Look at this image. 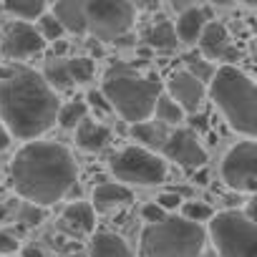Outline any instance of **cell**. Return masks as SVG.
<instances>
[{
  "mask_svg": "<svg viewBox=\"0 0 257 257\" xmlns=\"http://www.w3.org/2000/svg\"><path fill=\"white\" fill-rule=\"evenodd\" d=\"M0 13H3V0H0Z\"/></svg>",
  "mask_w": 257,
  "mask_h": 257,
  "instance_id": "ee69618b",
  "label": "cell"
},
{
  "mask_svg": "<svg viewBox=\"0 0 257 257\" xmlns=\"http://www.w3.org/2000/svg\"><path fill=\"white\" fill-rule=\"evenodd\" d=\"M63 219L76 232H93L96 227V212L88 202H71L63 212Z\"/></svg>",
  "mask_w": 257,
  "mask_h": 257,
  "instance_id": "d6986e66",
  "label": "cell"
},
{
  "mask_svg": "<svg viewBox=\"0 0 257 257\" xmlns=\"http://www.w3.org/2000/svg\"><path fill=\"white\" fill-rule=\"evenodd\" d=\"M111 172L118 182L126 184H159L167 177V164L152 149L144 147H126L111 159Z\"/></svg>",
  "mask_w": 257,
  "mask_h": 257,
  "instance_id": "ba28073f",
  "label": "cell"
},
{
  "mask_svg": "<svg viewBox=\"0 0 257 257\" xmlns=\"http://www.w3.org/2000/svg\"><path fill=\"white\" fill-rule=\"evenodd\" d=\"M8 144H11V134H8V128L0 123V154L8 149Z\"/></svg>",
  "mask_w": 257,
  "mask_h": 257,
  "instance_id": "d590c367",
  "label": "cell"
},
{
  "mask_svg": "<svg viewBox=\"0 0 257 257\" xmlns=\"http://www.w3.org/2000/svg\"><path fill=\"white\" fill-rule=\"evenodd\" d=\"M132 8H142V11H152V8H157L159 6V0H126Z\"/></svg>",
  "mask_w": 257,
  "mask_h": 257,
  "instance_id": "e575fe53",
  "label": "cell"
},
{
  "mask_svg": "<svg viewBox=\"0 0 257 257\" xmlns=\"http://www.w3.org/2000/svg\"><path fill=\"white\" fill-rule=\"evenodd\" d=\"M66 51H68V43L66 41H53V56H66Z\"/></svg>",
  "mask_w": 257,
  "mask_h": 257,
  "instance_id": "74e56055",
  "label": "cell"
},
{
  "mask_svg": "<svg viewBox=\"0 0 257 257\" xmlns=\"http://www.w3.org/2000/svg\"><path fill=\"white\" fill-rule=\"evenodd\" d=\"M162 152L169 162H177L184 169H202L207 164V152L199 144L197 134L189 128H177V132L167 134Z\"/></svg>",
  "mask_w": 257,
  "mask_h": 257,
  "instance_id": "30bf717a",
  "label": "cell"
},
{
  "mask_svg": "<svg viewBox=\"0 0 257 257\" xmlns=\"http://www.w3.org/2000/svg\"><path fill=\"white\" fill-rule=\"evenodd\" d=\"M207 229L184 217H164L142 232L144 257H199L204 252Z\"/></svg>",
  "mask_w": 257,
  "mask_h": 257,
  "instance_id": "5b68a950",
  "label": "cell"
},
{
  "mask_svg": "<svg viewBox=\"0 0 257 257\" xmlns=\"http://www.w3.org/2000/svg\"><path fill=\"white\" fill-rule=\"evenodd\" d=\"M108 142H111V132L103 123L91 121L88 116L81 118V123L76 126V144L83 152H101L108 147Z\"/></svg>",
  "mask_w": 257,
  "mask_h": 257,
  "instance_id": "5bb4252c",
  "label": "cell"
},
{
  "mask_svg": "<svg viewBox=\"0 0 257 257\" xmlns=\"http://www.w3.org/2000/svg\"><path fill=\"white\" fill-rule=\"evenodd\" d=\"M134 199L132 189L123 187V184H116V182H103L93 189V212H108L113 207H121V204H128Z\"/></svg>",
  "mask_w": 257,
  "mask_h": 257,
  "instance_id": "2e32d148",
  "label": "cell"
},
{
  "mask_svg": "<svg viewBox=\"0 0 257 257\" xmlns=\"http://www.w3.org/2000/svg\"><path fill=\"white\" fill-rule=\"evenodd\" d=\"M41 222H43V209H41L38 204H28V207H23V212H21V224L33 227V224H41Z\"/></svg>",
  "mask_w": 257,
  "mask_h": 257,
  "instance_id": "4dcf8cb0",
  "label": "cell"
},
{
  "mask_svg": "<svg viewBox=\"0 0 257 257\" xmlns=\"http://www.w3.org/2000/svg\"><path fill=\"white\" fill-rule=\"evenodd\" d=\"M144 43L149 48H154V51H172V48H177L179 41H177L174 26L167 23V21H162V23H157L154 28H149L144 33Z\"/></svg>",
  "mask_w": 257,
  "mask_h": 257,
  "instance_id": "44dd1931",
  "label": "cell"
},
{
  "mask_svg": "<svg viewBox=\"0 0 257 257\" xmlns=\"http://www.w3.org/2000/svg\"><path fill=\"white\" fill-rule=\"evenodd\" d=\"M199 257H217V252L214 254H199Z\"/></svg>",
  "mask_w": 257,
  "mask_h": 257,
  "instance_id": "7bdbcfd3",
  "label": "cell"
},
{
  "mask_svg": "<svg viewBox=\"0 0 257 257\" xmlns=\"http://www.w3.org/2000/svg\"><path fill=\"white\" fill-rule=\"evenodd\" d=\"M169 3H172V8H174L177 13H184L187 8H194L192 0H169Z\"/></svg>",
  "mask_w": 257,
  "mask_h": 257,
  "instance_id": "8d00e7d4",
  "label": "cell"
},
{
  "mask_svg": "<svg viewBox=\"0 0 257 257\" xmlns=\"http://www.w3.org/2000/svg\"><path fill=\"white\" fill-rule=\"evenodd\" d=\"M68 71H71L73 83H86V81H91V78H93L96 66H93V61H91V58L81 56V58H68Z\"/></svg>",
  "mask_w": 257,
  "mask_h": 257,
  "instance_id": "484cf974",
  "label": "cell"
},
{
  "mask_svg": "<svg viewBox=\"0 0 257 257\" xmlns=\"http://www.w3.org/2000/svg\"><path fill=\"white\" fill-rule=\"evenodd\" d=\"M3 11H8L18 18L33 21L46 13V0H3Z\"/></svg>",
  "mask_w": 257,
  "mask_h": 257,
  "instance_id": "603a6c76",
  "label": "cell"
},
{
  "mask_svg": "<svg viewBox=\"0 0 257 257\" xmlns=\"http://www.w3.org/2000/svg\"><path fill=\"white\" fill-rule=\"evenodd\" d=\"M142 217L152 224V222H159V219H164L167 217V212L157 204V202H149V204H144V209H142Z\"/></svg>",
  "mask_w": 257,
  "mask_h": 257,
  "instance_id": "836d02e7",
  "label": "cell"
},
{
  "mask_svg": "<svg viewBox=\"0 0 257 257\" xmlns=\"http://www.w3.org/2000/svg\"><path fill=\"white\" fill-rule=\"evenodd\" d=\"M154 113H157V118H159L162 123H182V121H184V111H182L169 96H164V93L157 98Z\"/></svg>",
  "mask_w": 257,
  "mask_h": 257,
  "instance_id": "d4e9b609",
  "label": "cell"
},
{
  "mask_svg": "<svg viewBox=\"0 0 257 257\" xmlns=\"http://www.w3.org/2000/svg\"><path fill=\"white\" fill-rule=\"evenodd\" d=\"M91 257H132V249L123 242V237H118L116 232H96L91 237V247H88Z\"/></svg>",
  "mask_w": 257,
  "mask_h": 257,
  "instance_id": "ac0fdd59",
  "label": "cell"
},
{
  "mask_svg": "<svg viewBox=\"0 0 257 257\" xmlns=\"http://www.w3.org/2000/svg\"><path fill=\"white\" fill-rule=\"evenodd\" d=\"M23 257H43V252L38 247H26L23 249Z\"/></svg>",
  "mask_w": 257,
  "mask_h": 257,
  "instance_id": "f35d334b",
  "label": "cell"
},
{
  "mask_svg": "<svg viewBox=\"0 0 257 257\" xmlns=\"http://www.w3.org/2000/svg\"><path fill=\"white\" fill-rule=\"evenodd\" d=\"M209 23V16L207 11L202 8H187L184 13H179L177 18V26H174V33H177V41L179 43H197L202 28Z\"/></svg>",
  "mask_w": 257,
  "mask_h": 257,
  "instance_id": "e0dca14e",
  "label": "cell"
},
{
  "mask_svg": "<svg viewBox=\"0 0 257 257\" xmlns=\"http://www.w3.org/2000/svg\"><path fill=\"white\" fill-rule=\"evenodd\" d=\"M18 249H21L18 237H16L13 232H8V229H0V254L8 257V254H13V252H18Z\"/></svg>",
  "mask_w": 257,
  "mask_h": 257,
  "instance_id": "f546056e",
  "label": "cell"
},
{
  "mask_svg": "<svg viewBox=\"0 0 257 257\" xmlns=\"http://www.w3.org/2000/svg\"><path fill=\"white\" fill-rule=\"evenodd\" d=\"M199 48H202V56L209 58V61H222V58H229L232 51H229V33L222 23H207L199 33Z\"/></svg>",
  "mask_w": 257,
  "mask_h": 257,
  "instance_id": "4fadbf2b",
  "label": "cell"
},
{
  "mask_svg": "<svg viewBox=\"0 0 257 257\" xmlns=\"http://www.w3.org/2000/svg\"><path fill=\"white\" fill-rule=\"evenodd\" d=\"M86 3L88 0H56L53 16L71 33H86Z\"/></svg>",
  "mask_w": 257,
  "mask_h": 257,
  "instance_id": "9a60e30c",
  "label": "cell"
},
{
  "mask_svg": "<svg viewBox=\"0 0 257 257\" xmlns=\"http://www.w3.org/2000/svg\"><path fill=\"white\" fill-rule=\"evenodd\" d=\"M184 61H187V68H184V71H189V73H192L194 78H199L202 83H207V81L212 78L214 71H212V66H209L204 58H199V56H187Z\"/></svg>",
  "mask_w": 257,
  "mask_h": 257,
  "instance_id": "83f0119b",
  "label": "cell"
},
{
  "mask_svg": "<svg viewBox=\"0 0 257 257\" xmlns=\"http://www.w3.org/2000/svg\"><path fill=\"white\" fill-rule=\"evenodd\" d=\"M222 179L234 192L252 194L257 187V147L252 139L232 147L222 162Z\"/></svg>",
  "mask_w": 257,
  "mask_h": 257,
  "instance_id": "9c48e42d",
  "label": "cell"
},
{
  "mask_svg": "<svg viewBox=\"0 0 257 257\" xmlns=\"http://www.w3.org/2000/svg\"><path fill=\"white\" fill-rule=\"evenodd\" d=\"M157 204L167 212V209H177V207H182V197H179V192H162L159 197H157Z\"/></svg>",
  "mask_w": 257,
  "mask_h": 257,
  "instance_id": "d6a6232c",
  "label": "cell"
},
{
  "mask_svg": "<svg viewBox=\"0 0 257 257\" xmlns=\"http://www.w3.org/2000/svg\"><path fill=\"white\" fill-rule=\"evenodd\" d=\"M46 46L41 31H36L28 23H13L8 26L3 41H0V53L11 61H21V58H31L36 53H41Z\"/></svg>",
  "mask_w": 257,
  "mask_h": 257,
  "instance_id": "8fae6325",
  "label": "cell"
},
{
  "mask_svg": "<svg viewBox=\"0 0 257 257\" xmlns=\"http://www.w3.org/2000/svg\"><path fill=\"white\" fill-rule=\"evenodd\" d=\"M61 101L46 78L26 66L0 73V123L11 137L36 139L56 123Z\"/></svg>",
  "mask_w": 257,
  "mask_h": 257,
  "instance_id": "6da1fadb",
  "label": "cell"
},
{
  "mask_svg": "<svg viewBox=\"0 0 257 257\" xmlns=\"http://www.w3.org/2000/svg\"><path fill=\"white\" fill-rule=\"evenodd\" d=\"M214 212H212V207L209 204H204V202H184L182 204V217L184 219H189V222H197V224H202V222H209V217H212Z\"/></svg>",
  "mask_w": 257,
  "mask_h": 257,
  "instance_id": "4316f807",
  "label": "cell"
},
{
  "mask_svg": "<svg viewBox=\"0 0 257 257\" xmlns=\"http://www.w3.org/2000/svg\"><path fill=\"white\" fill-rule=\"evenodd\" d=\"M6 217V207H0V219H3Z\"/></svg>",
  "mask_w": 257,
  "mask_h": 257,
  "instance_id": "b9f144b4",
  "label": "cell"
},
{
  "mask_svg": "<svg viewBox=\"0 0 257 257\" xmlns=\"http://www.w3.org/2000/svg\"><path fill=\"white\" fill-rule=\"evenodd\" d=\"M132 137L137 142H142L144 149H162V144L167 139L164 128L157 126V123H152L149 118L147 121H139V123H132Z\"/></svg>",
  "mask_w": 257,
  "mask_h": 257,
  "instance_id": "7402d4cb",
  "label": "cell"
},
{
  "mask_svg": "<svg viewBox=\"0 0 257 257\" xmlns=\"http://www.w3.org/2000/svg\"><path fill=\"white\" fill-rule=\"evenodd\" d=\"M137 8H132L126 0H88L86 3V33L93 41H118L134 26Z\"/></svg>",
  "mask_w": 257,
  "mask_h": 257,
  "instance_id": "52a82bcc",
  "label": "cell"
},
{
  "mask_svg": "<svg viewBox=\"0 0 257 257\" xmlns=\"http://www.w3.org/2000/svg\"><path fill=\"white\" fill-rule=\"evenodd\" d=\"M101 93L123 121L139 123L154 116V103L162 96V83L154 76H137L132 68L116 66L106 73Z\"/></svg>",
  "mask_w": 257,
  "mask_h": 257,
  "instance_id": "277c9868",
  "label": "cell"
},
{
  "mask_svg": "<svg viewBox=\"0 0 257 257\" xmlns=\"http://www.w3.org/2000/svg\"><path fill=\"white\" fill-rule=\"evenodd\" d=\"M194 179H197V182H199V184H204V179H207V172H199V174H197V177H194Z\"/></svg>",
  "mask_w": 257,
  "mask_h": 257,
  "instance_id": "ab89813d",
  "label": "cell"
},
{
  "mask_svg": "<svg viewBox=\"0 0 257 257\" xmlns=\"http://www.w3.org/2000/svg\"><path fill=\"white\" fill-rule=\"evenodd\" d=\"M167 96L184 111V113H197L199 103L204 101V83L199 78H194L189 71H174L167 81Z\"/></svg>",
  "mask_w": 257,
  "mask_h": 257,
  "instance_id": "7c38bea8",
  "label": "cell"
},
{
  "mask_svg": "<svg viewBox=\"0 0 257 257\" xmlns=\"http://www.w3.org/2000/svg\"><path fill=\"white\" fill-rule=\"evenodd\" d=\"M46 3H48V0H46ZM51 3H56V0H51Z\"/></svg>",
  "mask_w": 257,
  "mask_h": 257,
  "instance_id": "f6af8a7d",
  "label": "cell"
},
{
  "mask_svg": "<svg viewBox=\"0 0 257 257\" xmlns=\"http://www.w3.org/2000/svg\"><path fill=\"white\" fill-rule=\"evenodd\" d=\"M239 3H244V6H254L257 0H239Z\"/></svg>",
  "mask_w": 257,
  "mask_h": 257,
  "instance_id": "60d3db41",
  "label": "cell"
},
{
  "mask_svg": "<svg viewBox=\"0 0 257 257\" xmlns=\"http://www.w3.org/2000/svg\"><path fill=\"white\" fill-rule=\"evenodd\" d=\"M41 36H43V41H58L61 36H63V26L56 21V16L51 13V16H41Z\"/></svg>",
  "mask_w": 257,
  "mask_h": 257,
  "instance_id": "f1b7e54d",
  "label": "cell"
},
{
  "mask_svg": "<svg viewBox=\"0 0 257 257\" xmlns=\"http://www.w3.org/2000/svg\"><path fill=\"white\" fill-rule=\"evenodd\" d=\"M209 96L224 121L237 134L252 139L257 132V91L254 81L234 66H222L209 78Z\"/></svg>",
  "mask_w": 257,
  "mask_h": 257,
  "instance_id": "3957f363",
  "label": "cell"
},
{
  "mask_svg": "<svg viewBox=\"0 0 257 257\" xmlns=\"http://www.w3.org/2000/svg\"><path fill=\"white\" fill-rule=\"evenodd\" d=\"M46 83L53 88V91H66L73 86V78H71V71H68V58L63 56H51L46 61V73H43Z\"/></svg>",
  "mask_w": 257,
  "mask_h": 257,
  "instance_id": "ffe728a7",
  "label": "cell"
},
{
  "mask_svg": "<svg viewBox=\"0 0 257 257\" xmlns=\"http://www.w3.org/2000/svg\"><path fill=\"white\" fill-rule=\"evenodd\" d=\"M86 111H88L86 101H68L66 106L58 108L56 121H58L63 128H76V126L81 123V118H86Z\"/></svg>",
  "mask_w": 257,
  "mask_h": 257,
  "instance_id": "cb8c5ba5",
  "label": "cell"
},
{
  "mask_svg": "<svg viewBox=\"0 0 257 257\" xmlns=\"http://www.w3.org/2000/svg\"><path fill=\"white\" fill-rule=\"evenodd\" d=\"M86 106H93V108H98L101 113H108V111H113L111 108V103L106 101V96L101 93V91H88V96H86Z\"/></svg>",
  "mask_w": 257,
  "mask_h": 257,
  "instance_id": "1f68e13d",
  "label": "cell"
},
{
  "mask_svg": "<svg viewBox=\"0 0 257 257\" xmlns=\"http://www.w3.org/2000/svg\"><path fill=\"white\" fill-rule=\"evenodd\" d=\"M209 239L217 257H257V227L254 217L242 209H227L209 217Z\"/></svg>",
  "mask_w": 257,
  "mask_h": 257,
  "instance_id": "8992f818",
  "label": "cell"
},
{
  "mask_svg": "<svg viewBox=\"0 0 257 257\" xmlns=\"http://www.w3.org/2000/svg\"><path fill=\"white\" fill-rule=\"evenodd\" d=\"M76 174L71 152L56 142H31L11 164V182L16 192L38 207L61 202L76 184Z\"/></svg>",
  "mask_w": 257,
  "mask_h": 257,
  "instance_id": "7a4b0ae2",
  "label": "cell"
}]
</instances>
